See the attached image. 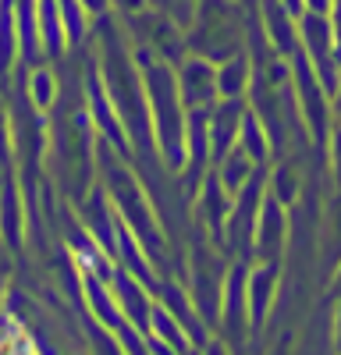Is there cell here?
Returning <instances> with one entry per match:
<instances>
[{"label":"cell","instance_id":"1","mask_svg":"<svg viewBox=\"0 0 341 355\" xmlns=\"http://www.w3.org/2000/svg\"><path fill=\"white\" fill-rule=\"evenodd\" d=\"M242 15L235 0H203L195 8V18L189 25V46L203 61H227V57L242 53Z\"/></svg>","mask_w":341,"mask_h":355},{"label":"cell","instance_id":"2","mask_svg":"<svg viewBox=\"0 0 341 355\" xmlns=\"http://www.w3.org/2000/svg\"><path fill=\"white\" fill-rule=\"evenodd\" d=\"M178 96L185 110H210L217 96V64L203 61V57H189L178 68Z\"/></svg>","mask_w":341,"mask_h":355},{"label":"cell","instance_id":"3","mask_svg":"<svg viewBox=\"0 0 341 355\" xmlns=\"http://www.w3.org/2000/svg\"><path fill=\"white\" fill-rule=\"evenodd\" d=\"M252 85V68H249V57L235 53L227 61L217 64V96L220 100H242Z\"/></svg>","mask_w":341,"mask_h":355},{"label":"cell","instance_id":"4","mask_svg":"<svg viewBox=\"0 0 341 355\" xmlns=\"http://www.w3.org/2000/svg\"><path fill=\"white\" fill-rule=\"evenodd\" d=\"M25 96L40 114H46V110H53L57 96H61V78H57L46 64L25 68Z\"/></svg>","mask_w":341,"mask_h":355},{"label":"cell","instance_id":"5","mask_svg":"<svg viewBox=\"0 0 341 355\" xmlns=\"http://www.w3.org/2000/svg\"><path fill=\"white\" fill-rule=\"evenodd\" d=\"M217 167H220V171H217L220 189H224L227 196H238V192L252 182V167H256V164H252V160L238 150V146H235L231 153H224V157L217 160Z\"/></svg>","mask_w":341,"mask_h":355},{"label":"cell","instance_id":"6","mask_svg":"<svg viewBox=\"0 0 341 355\" xmlns=\"http://www.w3.org/2000/svg\"><path fill=\"white\" fill-rule=\"evenodd\" d=\"M15 157V125H11V107L8 100H0V171L11 167Z\"/></svg>","mask_w":341,"mask_h":355},{"label":"cell","instance_id":"7","mask_svg":"<svg viewBox=\"0 0 341 355\" xmlns=\"http://www.w3.org/2000/svg\"><path fill=\"white\" fill-rule=\"evenodd\" d=\"M78 4H82V11L85 15H89V18H107V11L114 8V0H78Z\"/></svg>","mask_w":341,"mask_h":355},{"label":"cell","instance_id":"8","mask_svg":"<svg viewBox=\"0 0 341 355\" xmlns=\"http://www.w3.org/2000/svg\"><path fill=\"white\" fill-rule=\"evenodd\" d=\"M334 167H338V182H341V128L334 132Z\"/></svg>","mask_w":341,"mask_h":355},{"label":"cell","instance_id":"9","mask_svg":"<svg viewBox=\"0 0 341 355\" xmlns=\"http://www.w3.org/2000/svg\"><path fill=\"white\" fill-rule=\"evenodd\" d=\"M4 277H8V259L0 256V291H4Z\"/></svg>","mask_w":341,"mask_h":355},{"label":"cell","instance_id":"10","mask_svg":"<svg viewBox=\"0 0 341 355\" xmlns=\"http://www.w3.org/2000/svg\"><path fill=\"white\" fill-rule=\"evenodd\" d=\"M334 96H338V114H341V82H338V89H334Z\"/></svg>","mask_w":341,"mask_h":355}]
</instances>
